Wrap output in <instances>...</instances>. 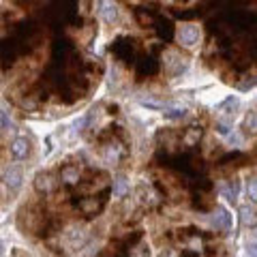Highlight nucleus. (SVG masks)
I'll use <instances>...</instances> for the list:
<instances>
[{
    "mask_svg": "<svg viewBox=\"0 0 257 257\" xmlns=\"http://www.w3.org/2000/svg\"><path fill=\"white\" fill-rule=\"evenodd\" d=\"M176 37H178V43H182L184 47H193L199 41V28L193 24H182L178 28Z\"/></svg>",
    "mask_w": 257,
    "mask_h": 257,
    "instance_id": "nucleus-1",
    "label": "nucleus"
},
{
    "mask_svg": "<svg viewBox=\"0 0 257 257\" xmlns=\"http://www.w3.org/2000/svg\"><path fill=\"white\" fill-rule=\"evenodd\" d=\"M212 225L217 227V230H221L223 234H230L232 232V214L219 206L217 212L212 214Z\"/></svg>",
    "mask_w": 257,
    "mask_h": 257,
    "instance_id": "nucleus-2",
    "label": "nucleus"
},
{
    "mask_svg": "<svg viewBox=\"0 0 257 257\" xmlns=\"http://www.w3.org/2000/svg\"><path fill=\"white\" fill-rule=\"evenodd\" d=\"M99 13H101L105 24H116L118 21V9L112 0H101V2H99Z\"/></svg>",
    "mask_w": 257,
    "mask_h": 257,
    "instance_id": "nucleus-3",
    "label": "nucleus"
},
{
    "mask_svg": "<svg viewBox=\"0 0 257 257\" xmlns=\"http://www.w3.org/2000/svg\"><path fill=\"white\" fill-rule=\"evenodd\" d=\"M28 152H30V144H28L26 137L13 139V144H11V154L15 156V159H26Z\"/></svg>",
    "mask_w": 257,
    "mask_h": 257,
    "instance_id": "nucleus-4",
    "label": "nucleus"
},
{
    "mask_svg": "<svg viewBox=\"0 0 257 257\" xmlns=\"http://www.w3.org/2000/svg\"><path fill=\"white\" fill-rule=\"evenodd\" d=\"M4 184H9L11 189H17L21 184V171L19 169H9L4 171Z\"/></svg>",
    "mask_w": 257,
    "mask_h": 257,
    "instance_id": "nucleus-5",
    "label": "nucleus"
},
{
    "mask_svg": "<svg viewBox=\"0 0 257 257\" xmlns=\"http://www.w3.org/2000/svg\"><path fill=\"white\" fill-rule=\"evenodd\" d=\"M34 187H37V191H43V193H49L54 189V180L49 176H43L39 174L37 176V180H34Z\"/></svg>",
    "mask_w": 257,
    "mask_h": 257,
    "instance_id": "nucleus-6",
    "label": "nucleus"
},
{
    "mask_svg": "<svg viewBox=\"0 0 257 257\" xmlns=\"http://www.w3.org/2000/svg\"><path fill=\"white\" fill-rule=\"evenodd\" d=\"M62 180H64V182H69V184H73V182L77 180V169H75V167L62 169Z\"/></svg>",
    "mask_w": 257,
    "mask_h": 257,
    "instance_id": "nucleus-7",
    "label": "nucleus"
},
{
    "mask_svg": "<svg viewBox=\"0 0 257 257\" xmlns=\"http://www.w3.org/2000/svg\"><path fill=\"white\" fill-rule=\"evenodd\" d=\"M247 195H249V199H251L253 204H257V180H251L247 184Z\"/></svg>",
    "mask_w": 257,
    "mask_h": 257,
    "instance_id": "nucleus-8",
    "label": "nucleus"
},
{
    "mask_svg": "<svg viewBox=\"0 0 257 257\" xmlns=\"http://www.w3.org/2000/svg\"><path fill=\"white\" fill-rule=\"evenodd\" d=\"M245 125H247L249 128H251V131H255V133H257V114H255V112L249 114L247 120H245Z\"/></svg>",
    "mask_w": 257,
    "mask_h": 257,
    "instance_id": "nucleus-9",
    "label": "nucleus"
},
{
    "mask_svg": "<svg viewBox=\"0 0 257 257\" xmlns=\"http://www.w3.org/2000/svg\"><path fill=\"white\" fill-rule=\"evenodd\" d=\"M242 221H245V223H249V225H255V223H257V219L253 217L251 210H242Z\"/></svg>",
    "mask_w": 257,
    "mask_h": 257,
    "instance_id": "nucleus-10",
    "label": "nucleus"
},
{
    "mask_svg": "<svg viewBox=\"0 0 257 257\" xmlns=\"http://www.w3.org/2000/svg\"><path fill=\"white\" fill-rule=\"evenodd\" d=\"M184 114H187V110H182V107H180V110H171V107H169V112H165V116L167 118H182Z\"/></svg>",
    "mask_w": 257,
    "mask_h": 257,
    "instance_id": "nucleus-11",
    "label": "nucleus"
},
{
    "mask_svg": "<svg viewBox=\"0 0 257 257\" xmlns=\"http://www.w3.org/2000/svg\"><path fill=\"white\" fill-rule=\"evenodd\" d=\"M125 191H127L125 178H118V182H116V193H118V195H125Z\"/></svg>",
    "mask_w": 257,
    "mask_h": 257,
    "instance_id": "nucleus-12",
    "label": "nucleus"
},
{
    "mask_svg": "<svg viewBox=\"0 0 257 257\" xmlns=\"http://www.w3.org/2000/svg\"><path fill=\"white\" fill-rule=\"evenodd\" d=\"M9 125H11V120H9V112L2 110V131H6V128H9Z\"/></svg>",
    "mask_w": 257,
    "mask_h": 257,
    "instance_id": "nucleus-13",
    "label": "nucleus"
},
{
    "mask_svg": "<svg viewBox=\"0 0 257 257\" xmlns=\"http://www.w3.org/2000/svg\"><path fill=\"white\" fill-rule=\"evenodd\" d=\"M247 253H251V255H257V245H247Z\"/></svg>",
    "mask_w": 257,
    "mask_h": 257,
    "instance_id": "nucleus-14",
    "label": "nucleus"
}]
</instances>
